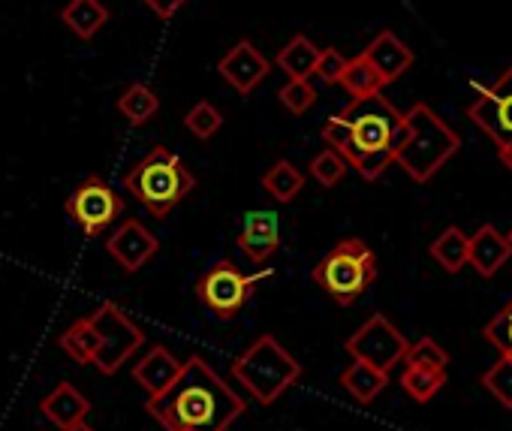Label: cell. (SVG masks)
I'll return each mask as SVG.
<instances>
[{
  "label": "cell",
  "mask_w": 512,
  "mask_h": 431,
  "mask_svg": "<svg viewBox=\"0 0 512 431\" xmlns=\"http://www.w3.org/2000/svg\"><path fill=\"white\" fill-rule=\"evenodd\" d=\"M88 320L97 332V353H94L91 365L100 374L112 377L145 344V335L115 302H103Z\"/></svg>",
  "instance_id": "obj_10"
},
{
  "label": "cell",
  "mask_w": 512,
  "mask_h": 431,
  "mask_svg": "<svg viewBox=\"0 0 512 431\" xmlns=\"http://www.w3.org/2000/svg\"><path fill=\"white\" fill-rule=\"evenodd\" d=\"M374 281H377V257L362 239H341L314 266V284L344 308H350Z\"/></svg>",
  "instance_id": "obj_6"
},
{
  "label": "cell",
  "mask_w": 512,
  "mask_h": 431,
  "mask_svg": "<svg viewBox=\"0 0 512 431\" xmlns=\"http://www.w3.org/2000/svg\"><path fill=\"white\" fill-rule=\"evenodd\" d=\"M281 248V221L269 208H253L244 214L238 233V251L247 254L253 263H269Z\"/></svg>",
  "instance_id": "obj_12"
},
{
  "label": "cell",
  "mask_w": 512,
  "mask_h": 431,
  "mask_svg": "<svg viewBox=\"0 0 512 431\" xmlns=\"http://www.w3.org/2000/svg\"><path fill=\"white\" fill-rule=\"evenodd\" d=\"M347 67V58L338 52V49H320V58H317V67H314V76L326 85H335L341 79Z\"/></svg>",
  "instance_id": "obj_34"
},
{
  "label": "cell",
  "mask_w": 512,
  "mask_h": 431,
  "mask_svg": "<svg viewBox=\"0 0 512 431\" xmlns=\"http://www.w3.org/2000/svg\"><path fill=\"white\" fill-rule=\"evenodd\" d=\"M431 257L449 272H461L467 266V236L458 227H449L437 236V242L431 245Z\"/></svg>",
  "instance_id": "obj_24"
},
{
  "label": "cell",
  "mask_w": 512,
  "mask_h": 431,
  "mask_svg": "<svg viewBox=\"0 0 512 431\" xmlns=\"http://www.w3.org/2000/svg\"><path fill=\"white\" fill-rule=\"evenodd\" d=\"M64 211L88 239H100L124 214V196L106 178L88 175L73 187Z\"/></svg>",
  "instance_id": "obj_8"
},
{
  "label": "cell",
  "mask_w": 512,
  "mask_h": 431,
  "mask_svg": "<svg viewBox=\"0 0 512 431\" xmlns=\"http://www.w3.org/2000/svg\"><path fill=\"white\" fill-rule=\"evenodd\" d=\"M443 383H446V371H434V368L407 365V368H404V374H401V386H404V392H407L413 401H419V404L431 401V398L443 389Z\"/></svg>",
  "instance_id": "obj_26"
},
{
  "label": "cell",
  "mask_w": 512,
  "mask_h": 431,
  "mask_svg": "<svg viewBox=\"0 0 512 431\" xmlns=\"http://www.w3.org/2000/svg\"><path fill=\"white\" fill-rule=\"evenodd\" d=\"M157 109H160V97L154 94V88H148V85H142V82H133V85L118 97V112H121L133 127L151 121V118L157 115Z\"/></svg>",
  "instance_id": "obj_22"
},
{
  "label": "cell",
  "mask_w": 512,
  "mask_h": 431,
  "mask_svg": "<svg viewBox=\"0 0 512 431\" xmlns=\"http://www.w3.org/2000/svg\"><path fill=\"white\" fill-rule=\"evenodd\" d=\"M187 0H145V7L157 16V19H172Z\"/></svg>",
  "instance_id": "obj_35"
},
{
  "label": "cell",
  "mask_w": 512,
  "mask_h": 431,
  "mask_svg": "<svg viewBox=\"0 0 512 431\" xmlns=\"http://www.w3.org/2000/svg\"><path fill=\"white\" fill-rule=\"evenodd\" d=\"M506 242H509V248H512V230L506 233Z\"/></svg>",
  "instance_id": "obj_37"
},
{
  "label": "cell",
  "mask_w": 512,
  "mask_h": 431,
  "mask_svg": "<svg viewBox=\"0 0 512 431\" xmlns=\"http://www.w3.org/2000/svg\"><path fill=\"white\" fill-rule=\"evenodd\" d=\"M305 187V175L302 169H296L290 160H278L266 175H263V190L278 199V202H293Z\"/></svg>",
  "instance_id": "obj_23"
},
{
  "label": "cell",
  "mask_w": 512,
  "mask_h": 431,
  "mask_svg": "<svg viewBox=\"0 0 512 431\" xmlns=\"http://www.w3.org/2000/svg\"><path fill=\"white\" fill-rule=\"evenodd\" d=\"M467 118L497 145V157L512 172V67H506L491 85L479 88L467 106Z\"/></svg>",
  "instance_id": "obj_7"
},
{
  "label": "cell",
  "mask_w": 512,
  "mask_h": 431,
  "mask_svg": "<svg viewBox=\"0 0 512 431\" xmlns=\"http://www.w3.org/2000/svg\"><path fill=\"white\" fill-rule=\"evenodd\" d=\"M311 175H314V181H320L323 187H335V184H341L344 181V175H347V169H350V163L335 151V148H326V151H320L314 160H311Z\"/></svg>",
  "instance_id": "obj_29"
},
{
  "label": "cell",
  "mask_w": 512,
  "mask_h": 431,
  "mask_svg": "<svg viewBox=\"0 0 512 431\" xmlns=\"http://www.w3.org/2000/svg\"><path fill=\"white\" fill-rule=\"evenodd\" d=\"M512 257V248L506 242V236L485 224L473 233V239H467V263L482 275V278H491L497 275L500 266H506V260Z\"/></svg>",
  "instance_id": "obj_16"
},
{
  "label": "cell",
  "mask_w": 512,
  "mask_h": 431,
  "mask_svg": "<svg viewBox=\"0 0 512 431\" xmlns=\"http://www.w3.org/2000/svg\"><path fill=\"white\" fill-rule=\"evenodd\" d=\"M61 347L70 359H76L79 365H91L94 353H97V332L91 326L88 317L76 320L64 335H61Z\"/></svg>",
  "instance_id": "obj_25"
},
{
  "label": "cell",
  "mask_w": 512,
  "mask_h": 431,
  "mask_svg": "<svg viewBox=\"0 0 512 431\" xmlns=\"http://www.w3.org/2000/svg\"><path fill=\"white\" fill-rule=\"evenodd\" d=\"M220 76L238 91V94H250L256 85H260L269 73H272V61L263 58V52L256 49L250 40L235 43L217 64Z\"/></svg>",
  "instance_id": "obj_13"
},
{
  "label": "cell",
  "mask_w": 512,
  "mask_h": 431,
  "mask_svg": "<svg viewBox=\"0 0 512 431\" xmlns=\"http://www.w3.org/2000/svg\"><path fill=\"white\" fill-rule=\"evenodd\" d=\"M362 58L374 67L383 85L398 82L410 67H413V49L401 43L392 31H383L371 40V46L362 52Z\"/></svg>",
  "instance_id": "obj_15"
},
{
  "label": "cell",
  "mask_w": 512,
  "mask_h": 431,
  "mask_svg": "<svg viewBox=\"0 0 512 431\" xmlns=\"http://www.w3.org/2000/svg\"><path fill=\"white\" fill-rule=\"evenodd\" d=\"M178 371H181V362L166 350V347H151L136 365H133V380L148 392V398L151 395H160L175 377H178Z\"/></svg>",
  "instance_id": "obj_17"
},
{
  "label": "cell",
  "mask_w": 512,
  "mask_h": 431,
  "mask_svg": "<svg viewBox=\"0 0 512 431\" xmlns=\"http://www.w3.org/2000/svg\"><path fill=\"white\" fill-rule=\"evenodd\" d=\"M344 85V91L350 97H368V94H377L383 88L380 76L374 73V67L359 55V58H347V67L338 79Z\"/></svg>",
  "instance_id": "obj_27"
},
{
  "label": "cell",
  "mask_w": 512,
  "mask_h": 431,
  "mask_svg": "<svg viewBox=\"0 0 512 431\" xmlns=\"http://www.w3.org/2000/svg\"><path fill=\"white\" fill-rule=\"evenodd\" d=\"M281 103L293 112V115H305L314 103H317V91L308 79H290L281 91H278Z\"/></svg>",
  "instance_id": "obj_33"
},
{
  "label": "cell",
  "mask_w": 512,
  "mask_h": 431,
  "mask_svg": "<svg viewBox=\"0 0 512 431\" xmlns=\"http://www.w3.org/2000/svg\"><path fill=\"white\" fill-rule=\"evenodd\" d=\"M64 431H94V428L82 419V422H76V425H70V428H64Z\"/></svg>",
  "instance_id": "obj_36"
},
{
  "label": "cell",
  "mask_w": 512,
  "mask_h": 431,
  "mask_svg": "<svg viewBox=\"0 0 512 431\" xmlns=\"http://www.w3.org/2000/svg\"><path fill=\"white\" fill-rule=\"evenodd\" d=\"M341 386L359 401V404H371L386 386H389V374L368 365V362H359L353 359L344 371H341Z\"/></svg>",
  "instance_id": "obj_20"
},
{
  "label": "cell",
  "mask_w": 512,
  "mask_h": 431,
  "mask_svg": "<svg viewBox=\"0 0 512 431\" xmlns=\"http://www.w3.org/2000/svg\"><path fill=\"white\" fill-rule=\"evenodd\" d=\"M112 260L124 269V272H139L142 266H148V260L160 251V242L154 233H148L136 218H127L106 242Z\"/></svg>",
  "instance_id": "obj_14"
},
{
  "label": "cell",
  "mask_w": 512,
  "mask_h": 431,
  "mask_svg": "<svg viewBox=\"0 0 512 431\" xmlns=\"http://www.w3.org/2000/svg\"><path fill=\"white\" fill-rule=\"evenodd\" d=\"M347 353L359 362H368L380 371H392L404 353H407V338L392 326L389 317L383 314H374L371 320H365L350 338H347Z\"/></svg>",
  "instance_id": "obj_11"
},
{
  "label": "cell",
  "mask_w": 512,
  "mask_h": 431,
  "mask_svg": "<svg viewBox=\"0 0 512 431\" xmlns=\"http://www.w3.org/2000/svg\"><path fill=\"white\" fill-rule=\"evenodd\" d=\"M482 386L503 404L512 410V359L500 353V359L482 374Z\"/></svg>",
  "instance_id": "obj_28"
},
{
  "label": "cell",
  "mask_w": 512,
  "mask_h": 431,
  "mask_svg": "<svg viewBox=\"0 0 512 431\" xmlns=\"http://www.w3.org/2000/svg\"><path fill=\"white\" fill-rule=\"evenodd\" d=\"M272 272L263 269L256 275H244L229 260H217L199 281H196V299L220 320H235L241 308L250 302L253 290L260 281H266Z\"/></svg>",
  "instance_id": "obj_9"
},
{
  "label": "cell",
  "mask_w": 512,
  "mask_h": 431,
  "mask_svg": "<svg viewBox=\"0 0 512 431\" xmlns=\"http://www.w3.org/2000/svg\"><path fill=\"white\" fill-rule=\"evenodd\" d=\"M184 127L196 136V139H211L220 127H223V115L211 106V103H196L187 115H184Z\"/></svg>",
  "instance_id": "obj_32"
},
{
  "label": "cell",
  "mask_w": 512,
  "mask_h": 431,
  "mask_svg": "<svg viewBox=\"0 0 512 431\" xmlns=\"http://www.w3.org/2000/svg\"><path fill=\"white\" fill-rule=\"evenodd\" d=\"M40 410L46 419H52L61 431L82 422L91 410V401L73 386V383H58L43 401H40Z\"/></svg>",
  "instance_id": "obj_18"
},
{
  "label": "cell",
  "mask_w": 512,
  "mask_h": 431,
  "mask_svg": "<svg viewBox=\"0 0 512 431\" xmlns=\"http://www.w3.org/2000/svg\"><path fill=\"white\" fill-rule=\"evenodd\" d=\"M404 136V115L377 91L353 97V103L323 124V139L365 181H377L392 163Z\"/></svg>",
  "instance_id": "obj_2"
},
{
  "label": "cell",
  "mask_w": 512,
  "mask_h": 431,
  "mask_svg": "<svg viewBox=\"0 0 512 431\" xmlns=\"http://www.w3.org/2000/svg\"><path fill=\"white\" fill-rule=\"evenodd\" d=\"M229 371L260 404H275L290 386L299 383L302 362H296L275 335H263L232 362Z\"/></svg>",
  "instance_id": "obj_5"
},
{
  "label": "cell",
  "mask_w": 512,
  "mask_h": 431,
  "mask_svg": "<svg viewBox=\"0 0 512 431\" xmlns=\"http://www.w3.org/2000/svg\"><path fill=\"white\" fill-rule=\"evenodd\" d=\"M461 148V136L428 106L416 103L404 112V136L395 151V163L419 184L431 181L437 169Z\"/></svg>",
  "instance_id": "obj_3"
},
{
  "label": "cell",
  "mask_w": 512,
  "mask_h": 431,
  "mask_svg": "<svg viewBox=\"0 0 512 431\" xmlns=\"http://www.w3.org/2000/svg\"><path fill=\"white\" fill-rule=\"evenodd\" d=\"M61 22L79 40H91V37H97L106 28L109 10L100 4V0H70V4L61 10Z\"/></svg>",
  "instance_id": "obj_19"
},
{
  "label": "cell",
  "mask_w": 512,
  "mask_h": 431,
  "mask_svg": "<svg viewBox=\"0 0 512 431\" xmlns=\"http://www.w3.org/2000/svg\"><path fill=\"white\" fill-rule=\"evenodd\" d=\"M124 187L136 196L139 205H145L151 211V218L163 221L166 214L178 202H184L187 193L196 187V175L175 151L154 148L127 169Z\"/></svg>",
  "instance_id": "obj_4"
},
{
  "label": "cell",
  "mask_w": 512,
  "mask_h": 431,
  "mask_svg": "<svg viewBox=\"0 0 512 431\" xmlns=\"http://www.w3.org/2000/svg\"><path fill=\"white\" fill-rule=\"evenodd\" d=\"M317 58H320V49L305 37V34H296L281 52H278V67L290 76V79H311L314 76V67H317Z\"/></svg>",
  "instance_id": "obj_21"
},
{
  "label": "cell",
  "mask_w": 512,
  "mask_h": 431,
  "mask_svg": "<svg viewBox=\"0 0 512 431\" xmlns=\"http://www.w3.org/2000/svg\"><path fill=\"white\" fill-rule=\"evenodd\" d=\"M401 362H404V365H419V368L446 371L449 356H446V350H443L434 338H419L416 344H407V353H404Z\"/></svg>",
  "instance_id": "obj_30"
},
{
  "label": "cell",
  "mask_w": 512,
  "mask_h": 431,
  "mask_svg": "<svg viewBox=\"0 0 512 431\" xmlns=\"http://www.w3.org/2000/svg\"><path fill=\"white\" fill-rule=\"evenodd\" d=\"M482 335H485V341H488L491 347H497L503 356L512 359V299L485 323Z\"/></svg>",
  "instance_id": "obj_31"
},
{
  "label": "cell",
  "mask_w": 512,
  "mask_h": 431,
  "mask_svg": "<svg viewBox=\"0 0 512 431\" xmlns=\"http://www.w3.org/2000/svg\"><path fill=\"white\" fill-rule=\"evenodd\" d=\"M145 410L169 431H226L247 407L202 356H190L178 377L148 398Z\"/></svg>",
  "instance_id": "obj_1"
}]
</instances>
